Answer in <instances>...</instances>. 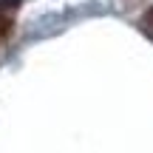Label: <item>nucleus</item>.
Wrapping results in <instances>:
<instances>
[{
	"label": "nucleus",
	"mask_w": 153,
	"mask_h": 153,
	"mask_svg": "<svg viewBox=\"0 0 153 153\" xmlns=\"http://www.w3.org/2000/svg\"><path fill=\"white\" fill-rule=\"evenodd\" d=\"M11 34V17L3 14V3H0V45L6 43V37Z\"/></svg>",
	"instance_id": "nucleus-1"
},
{
	"label": "nucleus",
	"mask_w": 153,
	"mask_h": 153,
	"mask_svg": "<svg viewBox=\"0 0 153 153\" xmlns=\"http://www.w3.org/2000/svg\"><path fill=\"white\" fill-rule=\"evenodd\" d=\"M145 23H148V26H153V9L148 11V14H145Z\"/></svg>",
	"instance_id": "nucleus-2"
}]
</instances>
